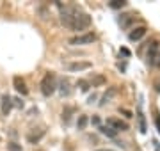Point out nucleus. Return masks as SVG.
I'll return each mask as SVG.
<instances>
[{
    "instance_id": "9d476101",
    "label": "nucleus",
    "mask_w": 160,
    "mask_h": 151,
    "mask_svg": "<svg viewBox=\"0 0 160 151\" xmlns=\"http://www.w3.org/2000/svg\"><path fill=\"white\" fill-rule=\"evenodd\" d=\"M12 85L16 89V93H20L22 96H27V94H29L27 84H25V80H23L22 76H14V78H12Z\"/></svg>"
},
{
    "instance_id": "f3484780",
    "label": "nucleus",
    "mask_w": 160,
    "mask_h": 151,
    "mask_svg": "<svg viewBox=\"0 0 160 151\" xmlns=\"http://www.w3.org/2000/svg\"><path fill=\"white\" fill-rule=\"evenodd\" d=\"M77 87H80L82 93H87V91L91 89V85H89V82H87V80H82V78H80V80L77 82Z\"/></svg>"
},
{
    "instance_id": "2eb2a0df",
    "label": "nucleus",
    "mask_w": 160,
    "mask_h": 151,
    "mask_svg": "<svg viewBox=\"0 0 160 151\" xmlns=\"http://www.w3.org/2000/svg\"><path fill=\"white\" fill-rule=\"evenodd\" d=\"M71 114H73V107H66V109L62 110V121H64V124H68V123H69Z\"/></svg>"
},
{
    "instance_id": "412c9836",
    "label": "nucleus",
    "mask_w": 160,
    "mask_h": 151,
    "mask_svg": "<svg viewBox=\"0 0 160 151\" xmlns=\"http://www.w3.org/2000/svg\"><path fill=\"white\" fill-rule=\"evenodd\" d=\"M96 100H98V94L94 93V94H91V96H89V98H87V103L91 105V103H94V101H96Z\"/></svg>"
},
{
    "instance_id": "393cba45",
    "label": "nucleus",
    "mask_w": 160,
    "mask_h": 151,
    "mask_svg": "<svg viewBox=\"0 0 160 151\" xmlns=\"http://www.w3.org/2000/svg\"><path fill=\"white\" fill-rule=\"evenodd\" d=\"M157 64H160V52H158V57H157Z\"/></svg>"
},
{
    "instance_id": "1a4fd4ad",
    "label": "nucleus",
    "mask_w": 160,
    "mask_h": 151,
    "mask_svg": "<svg viewBox=\"0 0 160 151\" xmlns=\"http://www.w3.org/2000/svg\"><path fill=\"white\" fill-rule=\"evenodd\" d=\"M146 32H148V29H146L144 25H139V27H135V29H132V30H130V34H128V39L133 41V43H135V41H141L144 36H146Z\"/></svg>"
},
{
    "instance_id": "20e7f679",
    "label": "nucleus",
    "mask_w": 160,
    "mask_h": 151,
    "mask_svg": "<svg viewBox=\"0 0 160 151\" xmlns=\"http://www.w3.org/2000/svg\"><path fill=\"white\" fill-rule=\"evenodd\" d=\"M158 52H160V43H158V39H151V41H149V46H148V52H146V62H148L149 66L157 64Z\"/></svg>"
},
{
    "instance_id": "f03ea898",
    "label": "nucleus",
    "mask_w": 160,
    "mask_h": 151,
    "mask_svg": "<svg viewBox=\"0 0 160 151\" xmlns=\"http://www.w3.org/2000/svg\"><path fill=\"white\" fill-rule=\"evenodd\" d=\"M55 91H57V78L52 71H48V73H45L43 80H41V93H43V96L50 98Z\"/></svg>"
},
{
    "instance_id": "6e6552de",
    "label": "nucleus",
    "mask_w": 160,
    "mask_h": 151,
    "mask_svg": "<svg viewBox=\"0 0 160 151\" xmlns=\"http://www.w3.org/2000/svg\"><path fill=\"white\" fill-rule=\"evenodd\" d=\"M0 110L4 116H9V112L12 110V98L9 94H2V98H0Z\"/></svg>"
},
{
    "instance_id": "4468645a",
    "label": "nucleus",
    "mask_w": 160,
    "mask_h": 151,
    "mask_svg": "<svg viewBox=\"0 0 160 151\" xmlns=\"http://www.w3.org/2000/svg\"><path fill=\"white\" fill-rule=\"evenodd\" d=\"M87 123H89V117H87L86 114H80L78 119H77V128H78V130H84V128L87 126Z\"/></svg>"
},
{
    "instance_id": "aec40b11",
    "label": "nucleus",
    "mask_w": 160,
    "mask_h": 151,
    "mask_svg": "<svg viewBox=\"0 0 160 151\" xmlns=\"http://www.w3.org/2000/svg\"><path fill=\"white\" fill-rule=\"evenodd\" d=\"M7 149L9 151H22V144H18V142H9V144H7Z\"/></svg>"
},
{
    "instance_id": "4be33fe9",
    "label": "nucleus",
    "mask_w": 160,
    "mask_h": 151,
    "mask_svg": "<svg viewBox=\"0 0 160 151\" xmlns=\"http://www.w3.org/2000/svg\"><path fill=\"white\" fill-rule=\"evenodd\" d=\"M12 101H14V105H16V107H20V109H23V101H22L20 98H14Z\"/></svg>"
},
{
    "instance_id": "f257e3e1",
    "label": "nucleus",
    "mask_w": 160,
    "mask_h": 151,
    "mask_svg": "<svg viewBox=\"0 0 160 151\" xmlns=\"http://www.w3.org/2000/svg\"><path fill=\"white\" fill-rule=\"evenodd\" d=\"M61 22L69 30H86L91 27V16L84 12L77 6H64L61 7Z\"/></svg>"
},
{
    "instance_id": "b1692460",
    "label": "nucleus",
    "mask_w": 160,
    "mask_h": 151,
    "mask_svg": "<svg viewBox=\"0 0 160 151\" xmlns=\"http://www.w3.org/2000/svg\"><path fill=\"white\" fill-rule=\"evenodd\" d=\"M96 151H114V149H110V148H98Z\"/></svg>"
},
{
    "instance_id": "6ab92c4d",
    "label": "nucleus",
    "mask_w": 160,
    "mask_h": 151,
    "mask_svg": "<svg viewBox=\"0 0 160 151\" xmlns=\"http://www.w3.org/2000/svg\"><path fill=\"white\" fill-rule=\"evenodd\" d=\"M109 6L112 7V9H121V7L126 6L125 0H112V2H109Z\"/></svg>"
},
{
    "instance_id": "5701e85b",
    "label": "nucleus",
    "mask_w": 160,
    "mask_h": 151,
    "mask_svg": "<svg viewBox=\"0 0 160 151\" xmlns=\"http://www.w3.org/2000/svg\"><path fill=\"white\" fill-rule=\"evenodd\" d=\"M91 123H92V124H96V126H100V117H98V116H94V117L91 119Z\"/></svg>"
},
{
    "instance_id": "ddd939ff",
    "label": "nucleus",
    "mask_w": 160,
    "mask_h": 151,
    "mask_svg": "<svg viewBox=\"0 0 160 151\" xmlns=\"http://www.w3.org/2000/svg\"><path fill=\"white\" fill-rule=\"evenodd\" d=\"M57 87H59V91H61L62 96H68V94L71 93V91H69V80L68 78H62V80H61V85H57Z\"/></svg>"
},
{
    "instance_id": "f8f14e48",
    "label": "nucleus",
    "mask_w": 160,
    "mask_h": 151,
    "mask_svg": "<svg viewBox=\"0 0 160 151\" xmlns=\"http://www.w3.org/2000/svg\"><path fill=\"white\" fill-rule=\"evenodd\" d=\"M133 14H130V12H125V14H121L119 16V25L123 27V29H128L132 23H133Z\"/></svg>"
},
{
    "instance_id": "7ed1b4c3",
    "label": "nucleus",
    "mask_w": 160,
    "mask_h": 151,
    "mask_svg": "<svg viewBox=\"0 0 160 151\" xmlns=\"http://www.w3.org/2000/svg\"><path fill=\"white\" fill-rule=\"evenodd\" d=\"M94 41H96V36L92 32H86V34H78L69 37L68 45H71V46H86V45H92Z\"/></svg>"
},
{
    "instance_id": "dca6fc26",
    "label": "nucleus",
    "mask_w": 160,
    "mask_h": 151,
    "mask_svg": "<svg viewBox=\"0 0 160 151\" xmlns=\"http://www.w3.org/2000/svg\"><path fill=\"white\" fill-rule=\"evenodd\" d=\"M137 117H139V126H141V132H146V119H144V114H142V110H141V107H139V114H137Z\"/></svg>"
},
{
    "instance_id": "a211bd4d",
    "label": "nucleus",
    "mask_w": 160,
    "mask_h": 151,
    "mask_svg": "<svg viewBox=\"0 0 160 151\" xmlns=\"http://www.w3.org/2000/svg\"><path fill=\"white\" fill-rule=\"evenodd\" d=\"M100 132H102L103 135H107V137H116V135H118V132H114V130L109 128V126H100Z\"/></svg>"
},
{
    "instance_id": "9b49d317",
    "label": "nucleus",
    "mask_w": 160,
    "mask_h": 151,
    "mask_svg": "<svg viewBox=\"0 0 160 151\" xmlns=\"http://www.w3.org/2000/svg\"><path fill=\"white\" fill-rule=\"evenodd\" d=\"M87 82H89V85H91V87H102L103 84L107 82V78H105L103 75H98V73H92V75H91V78H89Z\"/></svg>"
},
{
    "instance_id": "39448f33",
    "label": "nucleus",
    "mask_w": 160,
    "mask_h": 151,
    "mask_svg": "<svg viewBox=\"0 0 160 151\" xmlns=\"http://www.w3.org/2000/svg\"><path fill=\"white\" fill-rule=\"evenodd\" d=\"M105 126L112 128L114 132H126V130L130 128V124H128L126 121H123L121 117L112 116V117H107V124H105Z\"/></svg>"
},
{
    "instance_id": "423d86ee",
    "label": "nucleus",
    "mask_w": 160,
    "mask_h": 151,
    "mask_svg": "<svg viewBox=\"0 0 160 151\" xmlns=\"http://www.w3.org/2000/svg\"><path fill=\"white\" fill-rule=\"evenodd\" d=\"M92 64L87 62V61H75V62H69L68 64V71L71 73H77V71H86V70H91Z\"/></svg>"
},
{
    "instance_id": "0eeeda50",
    "label": "nucleus",
    "mask_w": 160,
    "mask_h": 151,
    "mask_svg": "<svg viewBox=\"0 0 160 151\" xmlns=\"http://www.w3.org/2000/svg\"><path fill=\"white\" fill-rule=\"evenodd\" d=\"M43 137H45V130L43 128H32L29 134H27V142L29 144H38Z\"/></svg>"
}]
</instances>
